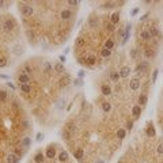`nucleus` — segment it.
<instances>
[{
	"instance_id": "1a4fd4ad",
	"label": "nucleus",
	"mask_w": 163,
	"mask_h": 163,
	"mask_svg": "<svg viewBox=\"0 0 163 163\" xmlns=\"http://www.w3.org/2000/svg\"><path fill=\"white\" fill-rule=\"evenodd\" d=\"M4 4H7L6 1H0V10H1L3 7H6V6H4Z\"/></svg>"
},
{
	"instance_id": "423d86ee",
	"label": "nucleus",
	"mask_w": 163,
	"mask_h": 163,
	"mask_svg": "<svg viewBox=\"0 0 163 163\" xmlns=\"http://www.w3.org/2000/svg\"><path fill=\"white\" fill-rule=\"evenodd\" d=\"M156 124L160 132V136L163 139V87L159 94V101H158V110H156Z\"/></svg>"
},
{
	"instance_id": "f257e3e1",
	"label": "nucleus",
	"mask_w": 163,
	"mask_h": 163,
	"mask_svg": "<svg viewBox=\"0 0 163 163\" xmlns=\"http://www.w3.org/2000/svg\"><path fill=\"white\" fill-rule=\"evenodd\" d=\"M114 1L109 12H92L73 44L75 60L87 69H95L112 60L120 46H124L130 35V23H122L121 12ZM120 8V7H118Z\"/></svg>"
},
{
	"instance_id": "7ed1b4c3",
	"label": "nucleus",
	"mask_w": 163,
	"mask_h": 163,
	"mask_svg": "<svg viewBox=\"0 0 163 163\" xmlns=\"http://www.w3.org/2000/svg\"><path fill=\"white\" fill-rule=\"evenodd\" d=\"M33 14L22 18L30 45L49 49L68 39L76 19L79 1H31Z\"/></svg>"
},
{
	"instance_id": "f03ea898",
	"label": "nucleus",
	"mask_w": 163,
	"mask_h": 163,
	"mask_svg": "<svg viewBox=\"0 0 163 163\" xmlns=\"http://www.w3.org/2000/svg\"><path fill=\"white\" fill-rule=\"evenodd\" d=\"M19 72L29 75L30 92L23 99L31 105L33 114L41 122H48L55 112H64L67 106V92L73 80L61 61L49 59H30L22 64Z\"/></svg>"
},
{
	"instance_id": "39448f33",
	"label": "nucleus",
	"mask_w": 163,
	"mask_h": 163,
	"mask_svg": "<svg viewBox=\"0 0 163 163\" xmlns=\"http://www.w3.org/2000/svg\"><path fill=\"white\" fill-rule=\"evenodd\" d=\"M30 163H72L68 151L60 148L59 144L51 143L45 150H39L33 155Z\"/></svg>"
},
{
	"instance_id": "20e7f679",
	"label": "nucleus",
	"mask_w": 163,
	"mask_h": 163,
	"mask_svg": "<svg viewBox=\"0 0 163 163\" xmlns=\"http://www.w3.org/2000/svg\"><path fill=\"white\" fill-rule=\"evenodd\" d=\"M118 163H163V139L154 121H148Z\"/></svg>"
},
{
	"instance_id": "0eeeda50",
	"label": "nucleus",
	"mask_w": 163,
	"mask_h": 163,
	"mask_svg": "<svg viewBox=\"0 0 163 163\" xmlns=\"http://www.w3.org/2000/svg\"><path fill=\"white\" fill-rule=\"evenodd\" d=\"M10 99V95L6 90H0V103H6Z\"/></svg>"
},
{
	"instance_id": "6e6552de",
	"label": "nucleus",
	"mask_w": 163,
	"mask_h": 163,
	"mask_svg": "<svg viewBox=\"0 0 163 163\" xmlns=\"http://www.w3.org/2000/svg\"><path fill=\"white\" fill-rule=\"evenodd\" d=\"M8 65V57H0V68H4Z\"/></svg>"
}]
</instances>
